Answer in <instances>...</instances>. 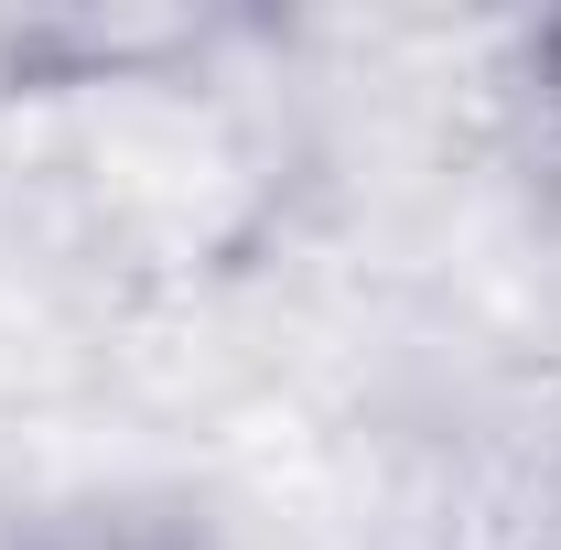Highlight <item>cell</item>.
<instances>
[{"instance_id": "1", "label": "cell", "mask_w": 561, "mask_h": 550, "mask_svg": "<svg viewBox=\"0 0 561 550\" xmlns=\"http://www.w3.org/2000/svg\"><path fill=\"white\" fill-rule=\"evenodd\" d=\"M507 119H518L529 173L561 195V11L518 22V55H507Z\"/></svg>"}, {"instance_id": "2", "label": "cell", "mask_w": 561, "mask_h": 550, "mask_svg": "<svg viewBox=\"0 0 561 550\" xmlns=\"http://www.w3.org/2000/svg\"><path fill=\"white\" fill-rule=\"evenodd\" d=\"M11 550H216L195 518H151V507H76V518H44Z\"/></svg>"}]
</instances>
